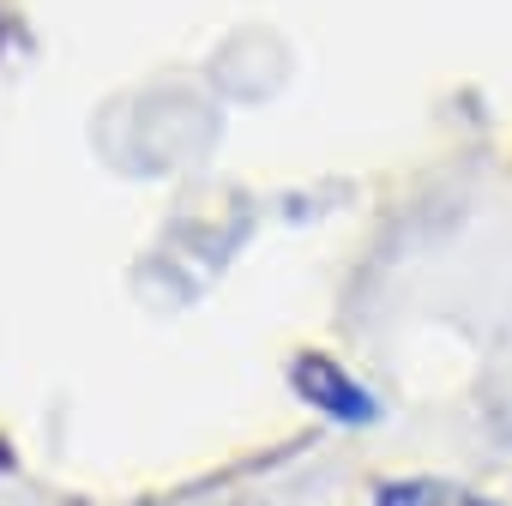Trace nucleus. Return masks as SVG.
I'll return each instance as SVG.
<instances>
[{
	"label": "nucleus",
	"instance_id": "f257e3e1",
	"mask_svg": "<svg viewBox=\"0 0 512 506\" xmlns=\"http://www.w3.org/2000/svg\"><path fill=\"white\" fill-rule=\"evenodd\" d=\"M296 392L308 398V404H320L326 416H338V422H374V398H368V386H356L338 362H326V356H302L296 362Z\"/></svg>",
	"mask_w": 512,
	"mask_h": 506
},
{
	"label": "nucleus",
	"instance_id": "f03ea898",
	"mask_svg": "<svg viewBox=\"0 0 512 506\" xmlns=\"http://www.w3.org/2000/svg\"><path fill=\"white\" fill-rule=\"evenodd\" d=\"M374 506H494V500L452 488V482H392V488H380Z\"/></svg>",
	"mask_w": 512,
	"mask_h": 506
}]
</instances>
